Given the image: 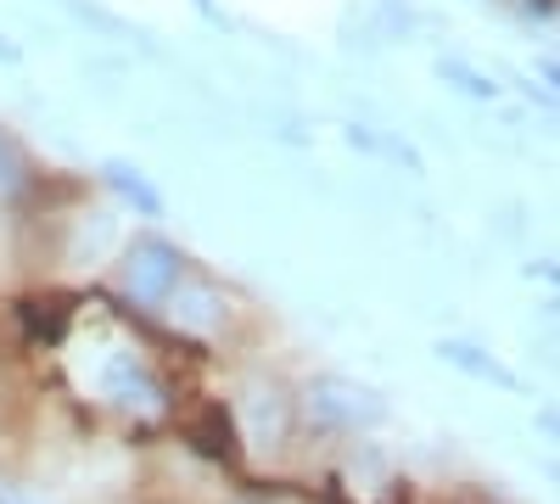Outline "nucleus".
<instances>
[{"mask_svg":"<svg viewBox=\"0 0 560 504\" xmlns=\"http://www.w3.org/2000/svg\"><path fill=\"white\" fill-rule=\"evenodd\" d=\"M185 281V253L168 236H135L118 258V292L135 308H163Z\"/></svg>","mask_w":560,"mask_h":504,"instance_id":"obj_1","label":"nucleus"},{"mask_svg":"<svg viewBox=\"0 0 560 504\" xmlns=\"http://www.w3.org/2000/svg\"><path fill=\"white\" fill-rule=\"evenodd\" d=\"M236 415H242V432L258 454H280L292 437V421H298V403L287 398V387L280 382H247L242 387V403H236Z\"/></svg>","mask_w":560,"mask_h":504,"instance_id":"obj_2","label":"nucleus"},{"mask_svg":"<svg viewBox=\"0 0 560 504\" xmlns=\"http://www.w3.org/2000/svg\"><path fill=\"white\" fill-rule=\"evenodd\" d=\"M308 415L319 426H342V432H364V426H382L387 421V403L359 387V382H342V376H319L308 387Z\"/></svg>","mask_w":560,"mask_h":504,"instance_id":"obj_3","label":"nucleus"},{"mask_svg":"<svg viewBox=\"0 0 560 504\" xmlns=\"http://www.w3.org/2000/svg\"><path fill=\"white\" fill-rule=\"evenodd\" d=\"M102 392L118 403V409H135V415H163L168 409V392H163V382L140 364L135 353H118V359H107V371H102Z\"/></svg>","mask_w":560,"mask_h":504,"instance_id":"obj_4","label":"nucleus"},{"mask_svg":"<svg viewBox=\"0 0 560 504\" xmlns=\"http://www.w3.org/2000/svg\"><path fill=\"white\" fill-rule=\"evenodd\" d=\"M163 314L174 319L179 331H191V337H213V331L224 326L230 303H224L213 286H202V281H179V286H174V297L163 303Z\"/></svg>","mask_w":560,"mask_h":504,"instance_id":"obj_5","label":"nucleus"},{"mask_svg":"<svg viewBox=\"0 0 560 504\" xmlns=\"http://www.w3.org/2000/svg\"><path fill=\"white\" fill-rule=\"evenodd\" d=\"M102 186H107L124 208H135V219H163V191H158L129 157H107V163H102Z\"/></svg>","mask_w":560,"mask_h":504,"instance_id":"obj_6","label":"nucleus"},{"mask_svg":"<svg viewBox=\"0 0 560 504\" xmlns=\"http://www.w3.org/2000/svg\"><path fill=\"white\" fill-rule=\"evenodd\" d=\"M438 359H443V364H454V371H465L471 382H493V387H504V392H522V376L510 371V364H499L488 348H477V342L443 337V342H438Z\"/></svg>","mask_w":560,"mask_h":504,"instance_id":"obj_7","label":"nucleus"},{"mask_svg":"<svg viewBox=\"0 0 560 504\" xmlns=\"http://www.w3.org/2000/svg\"><path fill=\"white\" fill-rule=\"evenodd\" d=\"M28 179H34V163H28L23 141H18L12 129H0V208L18 202L28 191Z\"/></svg>","mask_w":560,"mask_h":504,"instance_id":"obj_8","label":"nucleus"},{"mask_svg":"<svg viewBox=\"0 0 560 504\" xmlns=\"http://www.w3.org/2000/svg\"><path fill=\"white\" fill-rule=\"evenodd\" d=\"M438 79H448L459 96H471V102H499V84H493L482 68L459 62V57H443V62H438Z\"/></svg>","mask_w":560,"mask_h":504,"instance_id":"obj_9","label":"nucleus"},{"mask_svg":"<svg viewBox=\"0 0 560 504\" xmlns=\"http://www.w3.org/2000/svg\"><path fill=\"white\" fill-rule=\"evenodd\" d=\"M527 12L533 17H555V0H527Z\"/></svg>","mask_w":560,"mask_h":504,"instance_id":"obj_10","label":"nucleus"},{"mask_svg":"<svg viewBox=\"0 0 560 504\" xmlns=\"http://www.w3.org/2000/svg\"><path fill=\"white\" fill-rule=\"evenodd\" d=\"M0 504H28V499H18V493H0Z\"/></svg>","mask_w":560,"mask_h":504,"instance_id":"obj_11","label":"nucleus"},{"mask_svg":"<svg viewBox=\"0 0 560 504\" xmlns=\"http://www.w3.org/2000/svg\"><path fill=\"white\" fill-rule=\"evenodd\" d=\"M197 7H202V12H208V17H219V12H213V0H197Z\"/></svg>","mask_w":560,"mask_h":504,"instance_id":"obj_12","label":"nucleus"}]
</instances>
